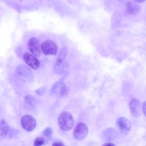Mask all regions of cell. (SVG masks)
Returning <instances> with one entry per match:
<instances>
[{
  "mask_svg": "<svg viewBox=\"0 0 146 146\" xmlns=\"http://www.w3.org/2000/svg\"><path fill=\"white\" fill-rule=\"evenodd\" d=\"M67 62L64 60H57L54 66V71L57 74H63L67 70Z\"/></svg>",
  "mask_w": 146,
  "mask_h": 146,
  "instance_id": "8fae6325",
  "label": "cell"
},
{
  "mask_svg": "<svg viewBox=\"0 0 146 146\" xmlns=\"http://www.w3.org/2000/svg\"><path fill=\"white\" fill-rule=\"evenodd\" d=\"M130 111L132 114L136 117H139L142 112V105L139 99H132L129 103Z\"/></svg>",
  "mask_w": 146,
  "mask_h": 146,
  "instance_id": "8992f818",
  "label": "cell"
},
{
  "mask_svg": "<svg viewBox=\"0 0 146 146\" xmlns=\"http://www.w3.org/2000/svg\"><path fill=\"white\" fill-rule=\"evenodd\" d=\"M142 110L143 111V113L145 115V102H144L142 105Z\"/></svg>",
  "mask_w": 146,
  "mask_h": 146,
  "instance_id": "d6986e66",
  "label": "cell"
},
{
  "mask_svg": "<svg viewBox=\"0 0 146 146\" xmlns=\"http://www.w3.org/2000/svg\"><path fill=\"white\" fill-rule=\"evenodd\" d=\"M45 91H46V88L43 87H41V88L38 89L37 90H36V92L39 95H43L44 94Z\"/></svg>",
  "mask_w": 146,
  "mask_h": 146,
  "instance_id": "ac0fdd59",
  "label": "cell"
},
{
  "mask_svg": "<svg viewBox=\"0 0 146 146\" xmlns=\"http://www.w3.org/2000/svg\"><path fill=\"white\" fill-rule=\"evenodd\" d=\"M125 9L128 13L131 15H136L139 13L140 6L135 2L129 1L126 3Z\"/></svg>",
  "mask_w": 146,
  "mask_h": 146,
  "instance_id": "7c38bea8",
  "label": "cell"
},
{
  "mask_svg": "<svg viewBox=\"0 0 146 146\" xmlns=\"http://www.w3.org/2000/svg\"><path fill=\"white\" fill-rule=\"evenodd\" d=\"M58 123L59 128L65 131L71 130L73 128L75 123L73 117L67 112H63L59 115Z\"/></svg>",
  "mask_w": 146,
  "mask_h": 146,
  "instance_id": "6da1fadb",
  "label": "cell"
},
{
  "mask_svg": "<svg viewBox=\"0 0 146 146\" xmlns=\"http://www.w3.org/2000/svg\"><path fill=\"white\" fill-rule=\"evenodd\" d=\"M136 2H143L144 1V0H133Z\"/></svg>",
  "mask_w": 146,
  "mask_h": 146,
  "instance_id": "7402d4cb",
  "label": "cell"
},
{
  "mask_svg": "<svg viewBox=\"0 0 146 146\" xmlns=\"http://www.w3.org/2000/svg\"><path fill=\"white\" fill-rule=\"evenodd\" d=\"M16 72L18 75L21 76L29 82H31L33 80L34 76L31 71L26 66H19L16 69Z\"/></svg>",
  "mask_w": 146,
  "mask_h": 146,
  "instance_id": "52a82bcc",
  "label": "cell"
},
{
  "mask_svg": "<svg viewBox=\"0 0 146 146\" xmlns=\"http://www.w3.org/2000/svg\"><path fill=\"white\" fill-rule=\"evenodd\" d=\"M52 133V129L50 127L46 128L43 131V135L44 136L46 137H50Z\"/></svg>",
  "mask_w": 146,
  "mask_h": 146,
  "instance_id": "2e32d148",
  "label": "cell"
},
{
  "mask_svg": "<svg viewBox=\"0 0 146 146\" xmlns=\"http://www.w3.org/2000/svg\"><path fill=\"white\" fill-rule=\"evenodd\" d=\"M103 145H112V146H115V144L111 143H104L103 144Z\"/></svg>",
  "mask_w": 146,
  "mask_h": 146,
  "instance_id": "44dd1931",
  "label": "cell"
},
{
  "mask_svg": "<svg viewBox=\"0 0 146 146\" xmlns=\"http://www.w3.org/2000/svg\"><path fill=\"white\" fill-rule=\"evenodd\" d=\"M41 48L45 55H56L58 51V46L54 41L47 40L42 43Z\"/></svg>",
  "mask_w": 146,
  "mask_h": 146,
  "instance_id": "3957f363",
  "label": "cell"
},
{
  "mask_svg": "<svg viewBox=\"0 0 146 146\" xmlns=\"http://www.w3.org/2000/svg\"><path fill=\"white\" fill-rule=\"evenodd\" d=\"M117 125L123 133L128 132L131 128L130 121L125 117H119L117 120Z\"/></svg>",
  "mask_w": 146,
  "mask_h": 146,
  "instance_id": "30bf717a",
  "label": "cell"
},
{
  "mask_svg": "<svg viewBox=\"0 0 146 146\" xmlns=\"http://www.w3.org/2000/svg\"><path fill=\"white\" fill-rule=\"evenodd\" d=\"M67 49L66 47H62V48L60 50V52L59 54L58 59L59 60H65V58L67 56Z\"/></svg>",
  "mask_w": 146,
  "mask_h": 146,
  "instance_id": "5bb4252c",
  "label": "cell"
},
{
  "mask_svg": "<svg viewBox=\"0 0 146 146\" xmlns=\"http://www.w3.org/2000/svg\"><path fill=\"white\" fill-rule=\"evenodd\" d=\"M52 145H64V144L61 142H55L52 144Z\"/></svg>",
  "mask_w": 146,
  "mask_h": 146,
  "instance_id": "ffe728a7",
  "label": "cell"
},
{
  "mask_svg": "<svg viewBox=\"0 0 146 146\" xmlns=\"http://www.w3.org/2000/svg\"><path fill=\"white\" fill-rule=\"evenodd\" d=\"M44 143V139L43 137L42 136H38V137H36L35 140H34V145H43Z\"/></svg>",
  "mask_w": 146,
  "mask_h": 146,
  "instance_id": "9a60e30c",
  "label": "cell"
},
{
  "mask_svg": "<svg viewBox=\"0 0 146 146\" xmlns=\"http://www.w3.org/2000/svg\"><path fill=\"white\" fill-rule=\"evenodd\" d=\"M21 123L22 128L28 132L32 131L35 128L36 125V122L35 119L29 115L22 116L21 120Z\"/></svg>",
  "mask_w": 146,
  "mask_h": 146,
  "instance_id": "277c9868",
  "label": "cell"
},
{
  "mask_svg": "<svg viewBox=\"0 0 146 146\" xmlns=\"http://www.w3.org/2000/svg\"><path fill=\"white\" fill-rule=\"evenodd\" d=\"M23 59L28 66L34 70L38 69L40 66V62L38 59L30 53L25 52L23 55Z\"/></svg>",
  "mask_w": 146,
  "mask_h": 146,
  "instance_id": "9c48e42d",
  "label": "cell"
},
{
  "mask_svg": "<svg viewBox=\"0 0 146 146\" xmlns=\"http://www.w3.org/2000/svg\"><path fill=\"white\" fill-rule=\"evenodd\" d=\"M51 94L56 96H66L68 94V90L64 82L59 81L54 84L51 88Z\"/></svg>",
  "mask_w": 146,
  "mask_h": 146,
  "instance_id": "5b68a950",
  "label": "cell"
},
{
  "mask_svg": "<svg viewBox=\"0 0 146 146\" xmlns=\"http://www.w3.org/2000/svg\"><path fill=\"white\" fill-rule=\"evenodd\" d=\"M27 47L29 51L34 55L39 56L41 54V49L38 39L35 38H31L29 39Z\"/></svg>",
  "mask_w": 146,
  "mask_h": 146,
  "instance_id": "ba28073f",
  "label": "cell"
},
{
  "mask_svg": "<svg viewBox=\"0 0 146 146\" xmlns=\"http://www.w3.org/2000/svg\"><path fill=\"white\" fill-rule=\"evenodd\" d=\"M88 132L87 126L83 123L78 124L74 131V136L78 140H82L85 139Z\"/></svg>",
  "mask_w": 146,
  "mask_h": 146,
  "instance_id": "7a4b0ae2",
  "label": "cell"
},
{
  "mask_svg": "<svg viewBox=\"0 0 146 146\" xmlns=\"http://www.w3.org/2000/svg\"><path fill=\"white\" fill-rule=\"evenodd\" d=\"M9 126L5 120H0V141L2 140L8 135Z\"/></svg>",
  "mask_w": 146,
  "mask_h": 146,
  "instance_id": "4fadbf2b",
  "label": "cell"
},
{
  "mask_svg": "<svg viewBox=\"0 0 146 146\" xmlns=\"http://www.w3.org/2000/svg\"><path fill=\"white\" fill-rule=\"evenodd\" d=\"M25 99L26 103L27 104H30V105L33 104L34 103V100H35V99L34 98V97L32 96L31 95H30L26 96Z\"/></svg>",
  "mask_w": 146,
  "mask_h": 146,
  "instance_id": "e0dca14e",
  "label": "cell"
}]
</instances>
